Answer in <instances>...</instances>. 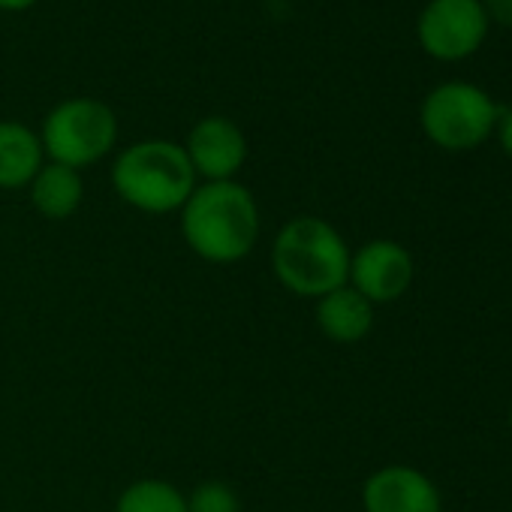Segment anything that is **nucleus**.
I'll use <instances>...</instances> for the list:
<instances>
[{
    "mask_svg": "<svg viewBox=\"0 0 512 512\" xmlns=\"http://www.w3.org/2000/svg\"><path fill=\"white\" fill-rule=\"evenodd\" d=\"M181 235L199 260L232 266L260 238V208L238 181H205L181 205Z\"/></svg>",
    "mask_w": 512,
    "mask_h": 512,
    "instance_id": "1",
    "label": "nucleus"
},
{
    "mask_svg": "<svg viewBox=\"0 0 512 512\" xmlns=\"http://www.w3.org/2000/svg\"><path fill=\"white\" fill-rule=\"evenodd\" d=\"M350 247L341 232L323 217H293L281 226L272 244L278 281L299 299H323L350 278Z\"/></svg>",
    "mask_w": 512,
    "mask_h": 512,
    "instance_id": "2",
    "label": "nucleus"
},
{
    "mask_svg": "<svg viewBox=\"0 0 512 512\" xmlns=\"http://www.w3.org/2000/svg\"><path fill=\"white\" fill-rule=\"evenodd\" d=\"M115 193L145 214L181 211L196 190V172L184 145L169 139H145L124 148L112 166Z\"/></svg>",
    "mask_w": 512,
    "mask_h": 512,
    "instance_id": "3",
    "label": "nucleus"
},
{
    "mask_svg": "<svg viewBox=\"0 0 512 512\" xmlns=\"http://www.w3.org/2000/svg\"><path fill=\"white\" fill-rule=\"evenodd\" d=\"M43 154H49L52 163L85 169L97 160H103L115 142H118V118L112 106L94 97H70L58 103L40 130Z\"/></svg>",
    "mask_w": 512,
    "mask_h": 512,
    "instance_id": "4",
    "label": "nucleus"
},
{
    "mask_svg": "<svg viewBox=\"0 0 512 512\" xmlns=\"http://www.w3.org/2000/svg\"><path fill=\"white\" fill-rule=\"evenodd\" d=\"M500 109L494 100L467 82L437 85L419 112L425 136L446 151H470L482 145L497 127Z\"/></svg>",
    "mask_w": 512,
    "mask_h": 512,
    "instance_id": "5",
    "label": "nucleus"
},
{
    "mask_svg": "<svg viewBox=\"0 0 512 512\" xmlns=\"http://www.w3.org/2000/svg\"><path fill=\"white\" fill-rule=\"evenodd\" d=\"M416 34L431 58L461 61L482 46L488 16L479 0H431L416 22Z\"/></svg>",
    "mask_w": 512,
    "mask_h": 512,
    "instance_id": "6",
    "label": "nucleus"
},
{
    "mask_svg": "<svg viewBox=\"0 0 512 512\" xmlns=\"http://www.w3.org/2000/svg\"><path fill=\"white\" fill-rule=\"evenodd\" d=\"M347 284L371 305L398 302L413 284V256L389 238H374L350 256Z\"/></svg>",
    "mask_w": 512,
    "mask_h": 512,
    "instance_id": "7",
    "label": "nucleus"
},
{
    "mask_svg": "<svg viewBox=\"0 0 512 512\" xmlns=\"http://www.w3.org/2000/svg\"><path fill=\"white\" fill-rule=\"evenodd\" d=\"M187 160L205 181H235L247 160V139L241 127L223 115H208L193 124L184 142Z\"/></svg>",
    "mask_w": 512,
    "mask_h": 512,
    "instance_id": "8",
    "label": "nucleus"
},
{
    "mask_svg": "<svg viewBox=\"0 0 512 512\" xmlns=\"http://www.w3.org/2000/svg\"><path fill=\"white\" fill-rule=\"evenodd\" d=\"M362 506L365 512H440L443 500L422 470L389 464L365 479Z\"/></svg>",
    "mask_w": 512,
    "mask_h": 512,
    "instance_id": "9",
    "label": "nucleus"
},
{
    "mask_svg": "<svg viewBox=\"0 0 512 512\" xmlns=\"http://www.w3.org/2000/svg\"><path fill=\"white\" fill-rule=\"evenodd\" d=\"M317 326L335 344H359L374 329V305L344 284L317 299Z\"/></svg>",
    "mask_w": 512,
    "mask_h": 512,
    "instance_id": "10",
    "label": "nucleus"
},
{
    "mask_svg": "<svg viewBox=\"0 0 512 512\" xmlns=\"http://www.w3.org/2000/svg\"><path fill=\"white\" fill-rule=\"evenodd\" d=\"M40 133L19 121H0V190H19L34 181L43 166Z\"/></svg>",
    "mask_w": 512,
    "mask_h": 512,
    "instance_id": "11",
    "label": "nucleus"
},
{
    "mask_svg": "<svg viewBox=\"0 0 512 512\" xmlns=\"http://www.w3.org/2000/svg\"><path fill=\"white\" fill-rule=\"evenodd\" d=\"M31 187V202L46 220H67L79 211L85 184L82 175L70 166L61 163H43L40 172L34 175Z\"/></svg>",
    "mask_w": 512,
    "mask_h": 512,
    "instance_id": "12",
    "label": "nucleus"
},
{
    "mask_svg": "<svg viewBox=\"0 0 512 512\" xmlns=\"http://www.w3.org/2000/svg\"><path fill=\"white\" fill-rule=\"evenodd\" d=\"M115 512H187V497L166 479H136L121 491Z\"/></svg>",
    "mask_w": 512,
    "mask_h": 512,
    "instance_id": "13",
    "label": "nucleus"
},
{
    "mask_svg": "<svg viewBox=\"0 0 512 512\" xmlns=\"http://www.w3.org/2000/svg\"><path fill=\"white\" fill-rule=\"evenodd\" d=\"M187 512H241V500L232 485L208 479L187 497Z\"/></svg>",
    "mask_w": 512,
    "mask_h": 512,
    "instance_id": "14",
    "label": "nucleus"
},
{
    "mask_svg": "<svg viewBox=\"0 0 512 512\" xmlns=\"http://www.w3.org/2000/svg\"><path fill=\"white\" fill-rule=\"evenodd\" d=\"M488 19H494L503 28H512V0H479Z\"/></svg>",
    "mask_w": 512,
    "mask_h": 512,
    "instance_id": "15",
    "label": "nucleus"
},
{
    "mask_svg": "<svg viewBox=\"0 0 512 512\" xmlns=\"http://www.w3.org/2000/svg\"><path fill=\"white\" fill-rule=\"evenodd\" d=\"M497 139H500V148L512 157V109L500 112V118H497Z\"/></svg>",
    "mask_w": 512,
    "mask_h": 512,
    "instance_id": "16",
    "label": "nucleus"
},
{
    "mask_svg": "<svg viewBox=\"0 0 512 512\" xmlns=\"http://www.w3.org/2000/svg\"><path fill=\"white\" fill-rule=\"evenodd\" d=\"M37 0H0V10H28Z\"/></svg>",
    "mask_w": 512,
    "mask_h": 512,
    "instance_id": "17",
    "label": "nucleus"
},
{
    "mask_svg": "<svg viewBox=\"0 0 512 512\" xmlns=\"http://www.w3.org/2000/svg\"><path fill=\"white\" fill-rule=\"evenodd\" d=\"M509 428H512V413H509Z\"/></svg>",
    "mask_w": 512,
    "mask_h": 512,
    "instance_id": "18",
    "label": "nucleus"
}]
</instances>
